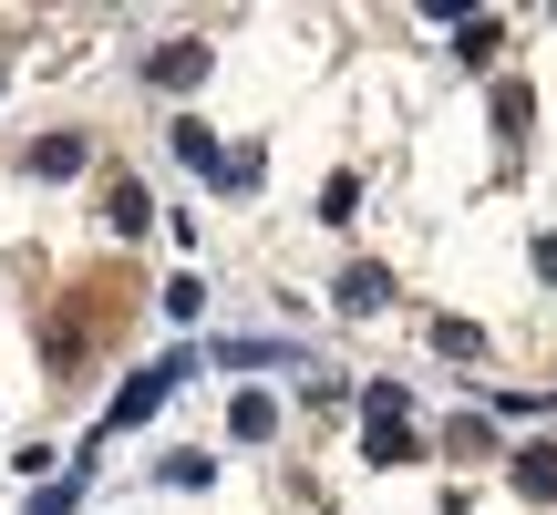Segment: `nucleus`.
I'll return each instance as SVG.
<instances>
[{"mask_svg": "<svg viewBox=\"0 0 557 515\" xmlns=\"http://www.w3.org/2000/svg\"><path fill=\"white\" fill-rule=\"evenodd\" d=\"M186 372H197V351H165V361H145V372H135V381H124V392H114V402H103V423H94V443H114V434H135V423H145V413H156V402H165V392H176V381H186Z\"/></svg>", "mask_w": 557, "mask_h": 515, "instance_id": "f257e3e1", "label": "nucleus"}, {"mask_svg": "<svg viewBox=\"0 0 557 515\" xmlns=\"http://www.w3.org/2000/svg\"><path fill=\"white\" fill-rule=\"evenodd\" d=\"M83 485H94V454H62V475L32 495V515H73V505H83Z\"/></svg>", "mask_w": 557, "mask_h": 515, "instance_id": "6e6552de", "label": "nucleus"}, {"mask_svg": "<svg viewBox=\"0 0 557 515\" xmlns=\"http://www.w3.org/2000/svg\"><path fill=\"white\" fill-rule=\"evenodd\" d=\"M156 485H218V454H197V443H186V454L156 464Z\"/></svg>", "mask_w": 557, "mask_h": 515, "instance_id": "dca6fc26", "label": "nucleus"}, {"mask_svg": "<svg viewBox=\"0 0 557 515\" xmlns=\"http://www.w3.org/2000/svg\"><path fill=\"white\" fill-rule=\"evenodd\" d=\"M197 310H207V278H197V268L165 278V319H197Z\"/></svg>", "mask_w": 557, "mask_h": 515, "instance_id": "6ab92c4d", "label": "nucleus"}, {"mask_svg": "<svg viewBox=\"0 0 557 515\" xmlns=\"http://www.w3.org/2000/svg\"><path fill=\"white\" fill-rule=\"evenodd\" d=\"M248 186H259V145H238V155L218 165V197H248Z\"/></svg>", "mask_w": 557, "mask_h": 515, "instance_id": "a211bd4d", "label": "nucleus"}, {"mask_svg": "<svg viewBox=\"0 0 557 515\" xmlns=\"http://www.w3.org/2000/svg\"><path fill=\"white\" fill-rule=\"evenodd\" d=\"M83 165H94V145H83V135H32V145H21V176H41V186L83 176Z\"/></svg>", "mask_w": 557, "mask_h": 515, "instance_id": "7ed1b4c3", "label": "nucleus"}, {"mask_svg": "<svg viewBox=\"0 0 557 515\" xmlns=\"http://www.w3.org/2000/svg\"><path fill=\"white\" fill-rule=\"evenodd\" d=\"M444 443H455V454H485V443H496V423H485V413H465V423H444Z\"/></svg>", "mask_w": 557, "mask_h": 515, "instance_id": "412c9836", "label": "nucleus"}, {"mask_svg": "<svg viewBox=\"0 0 557 515\" xmlns=\"http://www.w3.org/2000/svg\"><path fill=\"white\" fill-rule=\"evenodd\" d=\"M165 145H176V155H186V165H197V176H207V186H218V165H227V155H218V135H207V124H197V114H176V124H165Z\"/></svg>", "mask_w": 557, "mask_h": 515, "instance_id": "9d476101", "label": "nucleus"}, {"mask_svg": "<svg viewBox=\"0 0 557 515\" xmlns=\"http://www.w3.org/2000/svg\"><path fill=\"white\" fill-rule=\"evenodd\" d=\"M103 217H114V238H145V227H156V197H145L135 176H114L103 186Z\"/></svg>", "mask_w": 557, "mask_h": 515, "instance_id": "423d86ee", "label": "nucleus"}, {"mask_svg": "<svg viewBox=\"0 0 557 515\" xmlns=\"http://www.w3.org/2000/svg\"><path fill=\"white\" fill-rule=\"evenodd\" d=\"M320 217L351 227V217H361V176H331V186H320Z\"/></svg>", "mask_w": 557, "mask_h": 515, "instance_id": "f3484780", "label": "nucleus"}, {"mask_svg": "<svg viewBox=\"0 0 557 515\" xmlns=\"http://www.w3.org/2000/svg\"><path fill=\"white\" fill-rule=\"evenodd\" d=\"M361 423H413V392L403 381H361Z\"/></svg>", "mask_w": 557, "mask_h": 515, "instance_id": "ddd939ff", "label": "nucleus"}, {"mask_svg": "<svg viewBox=\"0 0 557 515\" xmlns=\"http://www.w3.org/2000/svg\"><path fill=\"white\" fill-rule=\"evenodd\" d=\"M218 361H227V372H269V361H278V372H310L299 351H269V340H218Z\"/></svg>", "mask_w": 557, "mask_h": 515, "instance_id": "f8f14e48", "label": "nucleus"}, {"mask_svg": "<svg viewBox=\"0 0 557 515\" xmlns=\"http://www.w3.org/2000/svg\"><path fill=\"white\" fill-rule=\"evenodd\" d=\"M331 299H341V310H351V319H372V310H393V268H382V258H351V268L331 278Z\"/></svg>", "mask_w": 557, "mask_h": 515, "instance_id": "f03ea898", "label": "nucleus"}, {"mask_svg": "<svg viewBox=\"0 0 557 515\" xmlns=\"http://www.w3.org/2000/svg\"><path fill=\"white\" fill-rule=\"evenodd\" d=\"M434 351L444 361H485V330H475V319H434Z\"/></svg>", "mask_w": 557, "mask_h": 515, "instance_id": "2eb2a0df", "label": "nucleus"}, {"mask_svg": "<svg viewBox=\"0 0 557 515\" xmlns=\"http://www.w3.org/2000/svg\"><path fill=\"white\" fill-rule=\"evenodd\" d=\"M145 83H156V93H186V83H207V41H156V52H145Z\"/></svg>", "mask_w": 557, "mask_h": 515, "instance_id": "20e7f679", "label": "nucleus"}, {"mask_svg": "<svg viewBox=\"0 0 557 515\" xmlns=\"http://www.w3.org/2000/svg\"><path fill=\"white\" fill-rule=\"evenodd\" d=\"M537 278H557V227H547V238H537Z\"/></svg>", "mask_w": 557, "mask_h": 515, "instance_id": "4be33fe9", "label": "nucleus"}, {"mask_svg": "<svg viewBox=\"0 0 557 515\" xmlns=\"http://www.w3.org/2000/svg\"><path fill=\"white\" fill-rule=\"evenodd\" d=\"M527 124H537V93H527V83H496V135H506V145H517V135H527Z\"/></svg>", "mask_w": 557, "mask_h": 515, "instance_id": "4468645a", "label": "nucleus"}, {"mask_svg": "<svg viewBox=\"0 0 557 515\" xmlns=\"http://www.w3.org/2000/svg\"><path fill=\"white\" fill-rule=\"evenodd\" d=\"M227 434H238V443H269L278 434V402L269 392H238V402H227Z\"/></svg>", "mask_w": 557, "mask_h": 515, "instance_id": "9b49d317", "label": "nucleus"}, {"mask_svg": "<svg viewBox=\"0 0 557 515\" xmlns=\"http://www.w3.org/2000/svg\"><path fill=\"white\" fill-rule=\"evenodd\" d=\"M496 52H506V21H496V11H465V21H455V62H475V73H485Z\"/></svg>", "mask_w": 557, "mask_h": 515, "instance_id": "0eeeda50", "label": "nucleus"}, {"mask_svg": "<svg viewBox=\"0 0 557 515\" xmlns=\"http://www.w3.org/2000/svg\"><path fill=\"white\" fill-rule=\"evenodd\" d=\"M506 485H517L527 505H557V443H527V454H506Z\"/></svg>", "mask_w": 557, "mask_h": 515, "instance_id": "39448f33", "label": "nucleus"}, {"mask_svg": "<svg viewBox=\"0 0 557 515\" xmlns=\"http://www.w3.org/2000/svg\"><path fill=\"white\" fill-rule=\"evenodd\" d=\"M11 475H21V485H52V475H62V454H52V443H21Z\"/></svg>", "mask_w": 557, "mask_h": 515, "instance_id": "aec40b11", "label": "nucleus"}, {"mask_svg": "<svg viewBox=\"0 0 557 515\" xmlns=\"http://www.w3.org/2000/svg\"><path fill=\"white\" fill-rule=\"evenodd\" d=\"M423 443H413V423H361V464H382V475H393V464H413Z\"/></svg>", "mask_w": 557, "mask_h": 515, "instance_id": "1a4fd4ad", "label": "nucleus"}]
</instances>
